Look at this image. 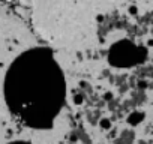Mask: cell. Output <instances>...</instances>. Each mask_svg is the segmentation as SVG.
<instances>
[{
  "label": "cell",
  "mask_w": 153,
  "mask_h": 144,
  "mask_svg": "<svg viewBox=\"0 0 153 144\" xmlns=\"http://www.w3.org/2000/svg\"><path fill=\"white\" fill-rule=\"evenodd\" d=\"M141 60V50L129 41H120L110 50V62L116 66H132Z\"/></svg>",
  "instance_id": "7a4b0ae2"
},
{
  "label": "cell",
  "mask_w": 153,
  "mask_h": 144,
  "mask_svg": "<svg viewBox=\"0 0 153 144\" xmlns=\"http://www.w3.org/2000/svg\"><path fill=\"white\" fill-rule=\"evenodd\" d=\"M3 95L9 111L24 125L51 126L66 96L65 75L53 53L32 48L20 54L6 72Z\"/></svg>",
  "instance_id": "6da1fadb"
},
{
  "label": "cell",
  "mask_w": 153,
  "mask_h": 144,
  "mask_svg": "<svg viewBox=\"0 0 153 144\" xmlns=\"http://www.w3.org/2000/svg\"><path fill=\"white\" fill-rule=\"evenodd\" d=\"M9 144H30V143H27V141H12Z\"/></svg>",
  "instance_id": "3957f363"
}]
</instances>
